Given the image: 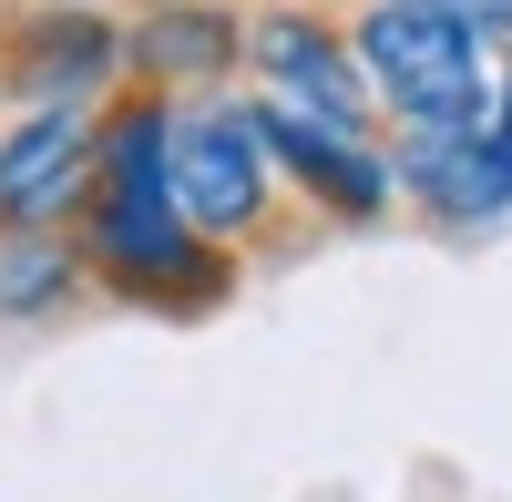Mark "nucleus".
Masks as SVG:
<instances>
[{"label":"nucleus","instance_id":"f8f14e48","mask_svg":"<svg viewBox=\"0 0 512 502\" xmlns=\"http://www.w3.org/2000/svg\"><path fill=\"white\" fill-rule=\"evenodd\" d=\"M482 144H492V164L512 175V52H502V72H492V113H482Z\"/></svg>","mask_w":512,"mask_h":502},{"label":"nucleus","instance_id":"0eeeda50","mask_svg":"<svg viewBox=\"0 0 512 502\" xmlns=\"http://www.w3.org/2000/svg\"><path fill=\"white\" fill-rule=\"evenodd\" d=\"M93 144H103V113L82 103H41L0 123V236L72 226L93 195Z\"/></svg>","mask_w":512,"mask_h":502},{"label":"nucleus","instance_id":"f257e3e1","mask_svg":"<svg viewBox=\"0 0 512 502\" xmlns=\"http://www.w3.org/2000/svg\"><path fill=\"white\" fill-rule=\"evenodd\" d=\"M72 246L93 287L134 298L154 318H205L236 287V257L185 226L175 185H164V93H113L103 144H93V195L72 216Z\"/></svg>","mask_w":512,"mask_h":502},{"label":"nucleus","instance_id":"1a4fd4ad","mask_svg":"<svg viewBox=\"0 0 512 502\" xmlns=\"http://www.w3.org/2000/svg\"><path fill=\"white\" fill-rule=\"evenodd\" d=\"M390 175L410 205H431L441 226H492L512 216V175L492 164L482 123H400L390 134Z\"/></svg>","mask_w":512,"mask_h":502},{"label":"nucleus","instance_id":"6e6552de","mask_svg":"<svg viewBox=\"0 0 512 502\" xmlns=\"http://www.w3.org/2000/svg\"><path fill=\"white\" fill-rule=\"evenodd\" d=\"M123 72H134V93L195 103L226 72H246V21L226 0H144V21H123Z\"/></svg>","mask_w":512,"mask_h":502},{"label":"nucleus","instance_id":"423d86ee","mask_svg":"<svg viewBox=\"0 0 512 502\" xmlns=\"http://www.w3.org/2000/svg\"><path fill=\"white\" fill-rule=\"evenodd\" d=\"M246 72L267 82L256 103H287V113H308V123H338V134H369V72L349 52V31H338L328 11H256L246 21Z\"/></svg>","mask_w":512,"mask_h":502},{"label":"nucleus","instance_id":"39448f33","mask_svg":"<svg viewBox=\"0 0 512 502\" xmlns=\"http://www.w3.org/2000/svg\"><path fill=\"white\" fill-rule=\"evenodd\" d=\"M256 113V144H267L277 185L297 205H318L328 226H379L400 205V175H390V144L379 134H338V123H308L287 103H246Z\"/></svg>","mask_w":512,"mask_h":502},{"label":"nucleus","instance_id":"9b49d317","mask_svg":"<svg viewBox=\"0 0 512 502\" xmlns=\"http://www.w3.org/2000/svg\"><path fill=\"white\" fill-rule=\"evenodd\" d=\"M410 11H441V21H461L472 41H512V0H410Z\"/></svg>","mask_w":512,"mask_h":502},{"label":"nucleus","instance_id":"9d476101","mask_svg":"<svg viewBox=\"0 0 512 502\" xmlns=\"http://www.w3.org/2000/svg\"><path fill=\"white\" fill-rule=\"evenodd\" d=\"M82 287H93V267H82L72 226H31V236H0V318H62Z\"/></svg>","mask_w":512,"mask_h":502},{"label":"nucleus","instance_id":"f03ea898","mask_svg":"<svg viewBox=\"0 0 512 502\" xmlns=\"http://www.w3.org/2000/svg\"><path fill=\"white\" fill-rule=\"evenodd\" d=\"M164 185H175L185 226L205 246H226V257H236L246 236L277 226V195H287L277 164H267V144H256V113L226 103V93L164 103Z\"/></svg>","mask_w":512,"mask_h":502},{"label":"nucleus","instance_id":"20e7f679","mask_svg":"<svg viewBox=\"0 0 512 502\" xmlns=\"http://www.w3.org/2000/svg\"><path fill=\"white\" fill-rule=\"evenodd\" d=\"M0 82H11L21 113H41V103L103 113L113 93H134V72H123V21L103 0H31V11H11V31H0Z\"/></svg>","mask_w":512,"mask_h":502},{"label":"nucleus","instance_id":"7ed1b4c3","mask_svg":"<svg viewBox=\"0 0 512 502\" xmlns=\"http://www.w3.org/2000/svg\"><path fill=\"white\" fill-rule=\"evenodd\" d=\"M349 52L369 72V103L400 113V123H482L492 113V72H482L492 41H472V31L441 21V11L369 0V11L349 21Z\"/></svg>","mask_w":512,"mask_h":502}]
</instances>
